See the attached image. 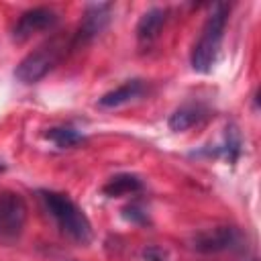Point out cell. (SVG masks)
Instances as JSON below:
<instances>
[{
  "label": "cell",
  "instance_id": "7a4b0ae2",
  "mask_svg": "<svg viewBox=\"0 0 261 261\" xmlns=\"http://www.w3.org/2000/svg\"><path fill=\"white\" fill-rule=\"evenodd\" d=\"M73 49H75L73 47V37L55 35L49 41H45L43 45H39L35 51L24 55L20 59V63L16 65L14 75L22 84H37L55 65H59V61L67 55V51H73Z\"/></svg>",
  "mask_w": 261,
  "mask_h": 261
},
{
  "label": "cell",
  "instance_id": "9a60e30c",
  "mask_svg": "<svg viewBox=\"0 0 261 261\" xmlns=\"http://www.w3.org/2000/svg\"><path fill=\"white\" fill-rule=\"evenodd\" d=\"M253 261H255V259H253Z\"/></svg>",
  "mask_w": 261,
  "mask_h": 261
},
{
  "label": "cell",
  "instance_id": "3957f363",
  "mask_svg": "<svg viewBox=\"0 0 261 261\" xmlns=\"http://www.w3.org/2000/svg\"><path fill=\"white\" fill-rule=\"evenodd\" d=\"M226 20H228V6L226 4H216L212 8V12L208 14L202 33L198 37V41L194 43L190 61L194 71L198 73H208L218 57L220 45H222V37H224V29H226Z\"/></svg>",
  "mask_w": 261,
  "mask_h": 261
},
{
  "label": "cell",
  "instance_id": "5bb4252c",
  "mask_svg": "<svg viewBox=\"0 0 261 261\" xmlns=\"http://www.w3.org/2000/svg\"><path fill=\"white\" fill-rule=\"evenodd\" d=\"M141 257H143V261H167V251L163 247L149 245V247L143 249Z\"/></svg>",
  "mask_w": 261,
  "mask_h": 261
},
{
  "label": "cell",
  "instance_id": "8fae6325",
  "mask_svg": "<svg viewBox=\"0 0 261 261\" xmlns=\"http://www.w3.org/2000/svg\"><path fill=\"white\" fill-rule=\"evenodd\" d=\"M143 190V181L139 175L135 173H118V175H112L104 186H102V192L108 196V198H118V196H126V194H137Z\"/></svg>",
  "mask_w": 261,
  "mask_h": 261
},
{
  "label": "cell",
  "instance_id": "277c9868",
  "mask_svg": "<svg viewBox=\"0 0 261 261\" xmlns=\"http://www.w3.org/2000/svg\"><path fill=\"white\" fill-rule=\"evenodd\" d=\"M59 20V14L49 8V6H35V8H29L24 10L14 29H12V39L16 43H24L27 39H31L35 33H41V31H47V29H53Z\"/></svg>",
  "mask_w": 261,
  "mask_h": 261
},
{
  "label": "cell",
  "instance_id": "9c48e42d",
  "mask_svg": "<svg viewBox=\"0 0 261 261\" xmlns=\"http://www.w3.org/2000/svg\"><path fill=\"white\" fill-rule=\"evenodd\" d=\"M165 20H167V10L165 8H159V6L149 8L147 12H143V16L137 22V39L141 43H151L159 35Z\"/></svg>",
  "mask_w": 261,
  "mask_h": 261
},
{
  "label": "cell",
  "instance_id": "7c38bea8",
  "mask_svg": "<svg viewBox=\"0 0 261 261\" xmlns=\"http://www.w3.org/2000/svg\"><path fill=\"white\" fill-rule=\"evenodd\" d=\"M45 137L49 141H53L59 149H69V147H75V145L86 141V137L71 126H53L45 133Z\"/></svg>",
  "mask_w": 261,
  "mask_h": 261
},
{
  "label": "cell",
  "instance_id": "4fadbf2b",
  "mask_svg": "<svg viewBox=\"0 0 261 261\" xmlns=\"http://www.w3.org/2000/svg\"><path fill=\"white\" fill-rule=\"evenodd\" d=\"M122 216L130 222H137V224H145L149 218H147V210L139 204V202H130L128 206L122 208Z\"/></svg>",
  "mask_w": 261,
  "mask_h": 261
},
{
  "label": "cell",
  "instance_id": "5b68a950",
  "mask_svg": "<svg viewBox=\"0 0 261 261\" xmlns=\"http://www.w3.org/2000/svg\"><path fill=\"white\" fill-rule=\"evenodd\" d=\"M110 10H112V4H108V2H98V4L86 6V12L82 16V22H80L77 31L71 35L75 49L88 45L94 37H98L106 29V24L110 20Z\"/></svg>",
  "mask_w": 261,
  "mask_h": 261
},
{
  "label": "cell",
  "instance_id": "ba28073f",
  "mask_svg": "<svg viewBox=\"0 0 261 261\" xmlns=\"http://www.w3.org/2000/svg\"><path fill=\"white\" fill-rule=\"evenodd\" d=\"M143 92H145V84H143L141 80H128V82L120 84L118 88L106 92V94L98 100V104H100L102 108H116V106H122V104H126V102H130V100L139 98Z\"/></svg>",
  "mask_w": 261,
  "mask_h": 261
},
{
  "label": "cell",
  "instance_id": "6da1fadb",
  "mask_svg": "<svg viewBox=\"0 0 261 261\" xmlns=\"http://www.w3.org/2000/svg\"><path fill=\"white\" fill-rule=\"evenodd\" d=\"M39 198L63 234H67L71 241L80 245H88L92 241L94 230H92L90 218L67 194L53 192V190H41Z\"/></svg>",
  "mask_w": 261,
  "mask_h": 261
},
{
  "label": "cell",
  "instance_id": "30bf717a",
  "mask_svg": "<svg viewBox=\"0 0 261 261\" xmlns=\"http://www.w3.org/2000/svg\"><path fill=\"white\" fill-rule=\"evenodd\" d=\"M206 116H208V110L202 104H184L169 116V128L175 133H181V130L192 128Z\"/></svg>",
  "mask_w": 261,
  "mask_h": 261
},
{
  "label": "cell",
  "instance_id": "8992f818",
  "mask_svg": "<svg viewBox=\"0 0 261 261\" xmlns=\"http://www.w3.org/2000/svg\"><path fill=\"white\" fill-rule=\"evenodd\" d=\"M27 220V204L18 194L0 192V239L16 237Z\"/></svg>",
  "mask_w": 261,
  "mask_h": 261
},
{
  "label": "cell",
  "instance_id": "52a82bcc",
  "mask_svg": "<svg viewBox=\"0 0 261 261\" xmlns=\"http://www.w3.org/2000/svg\"><path fill=\"white\" fill-rule=\"evenodd\" d=\"M241 234L234 226H214L198 232L192 239V247L198 253H220L226 249H232L239 243Z\"/></svg>",
  "mask_w": 261,
  "mask_h": 261
}]
</instances>
